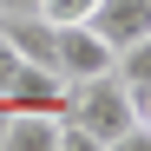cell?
Returning a JSON list of instances; mask_svg holds the SVG:
<instances>
[{"label":"cell","instance_id":"1","mask_svg":"<svg viewBox=\"0 0 151 151\" xmlns=\"http://www.w3.org/2000/svg\"><path fill=\"white\" fill-rule=\"evenodd\" d=\"M66 118H79L99 145H112L125 125H138L132 92H125L112 72H92V79H66Z\"/></svg>","mask_w":151,"mask_h":151},{"label":"cell","instance_id":"2","mask_svg":"<svg viewBox=\"0 0 151 151\" xmlns=\"http://www.w3.org/2000/svg\"><path fill=\"white\" fill-rule=\"evenodd\" d=\"M53 66L59 79H92V72H112V46L92 27H53Z\"/></svg>","mask_w":151,"mask_h":151},{"label":"cell","instance_id":"3","mask_svg":"<svg viewBox=\"0 0 151 151\" xmlns=\"http://www.w3.org/2000/svg\"><path fill=\"white\" fill-rule=\"evenodd\" d=\"M7 99V112H46V118H66V79L53 66H20L13 86L0 92Z\"/></svg>","mask_w":151,"mask_h":151},{"label":"cell","instance_id":"4","mask_svg":"<svg viewBox=\"0 0 151 151\" xmlns=\"http://www.w3.org/2000/svg\"><path fill=\"white\" fill-rule=\"evenodd\" d=\"M86 27L118 53V46H132V40H145V33H151V0H99Z\"/></svg>","mask_w":151,"mask_h":151},{"label":"cell","instance_id":"5","mask_svg":"<svg viewBox=\"0 0 151 151\" xmlns=\"http://www.w3.org/2000/svg\"><path fill=\"white\" fill-rule=\"evenodd\" d=\"M0 33L13 40V53L27 59V66H53V27H46L40 13H0Z\"/></svg>","mask_w":151,"mask_h":151},{"label":"cell","instance_id":"6","mask_svg":"<svg viewBox=\"0 0 151 151\" xmlns=\"http://www.w3.org/2000/svg\"><path fill=\"white\" fill-rule=\"evenodd\" d=\"M0 151H59V118H46V112H7Z\"/></svg>","mask_w":151,"mask_h":151},{"label":"cell","instance_id":"7","mask_svg":"<svg viewBox=\"0 0 151 151\" xmlns=\"http://www.w3.org/2000/svg\"><path fill=\"white\" fill-rule=\"evenodd\" d=\"M112 79H118L125 92H145V86H151V33L112 53Z\"/></svg>","mask_w":151,"mask_h":151},{"label":"cell","instance_id":"8","mask_svg":"<svg viewBox=\"0 0 151 151\" xmlns=\"http://www.w3.org/2000/svg\"><path fill=\"white\" fill-rule=\"evenodd\" d=\"M99 0H33V13L46 20V27H86Z\"/></svg>","mask_w":151,"mask_h":151},{"label":"cell","instance_id":"9","mask_svg":"<svg viewBox=\"0 0 151 151\" xmlns=\"http://www.w3.org/2000/svg\"><path fill=\"white\" fill-rule=\"evenodd\" d=\"M59 151H105V145H99L79 118H59Z\"/></svg>","mask_w":151,"mask_h":151},{"label":"cell","instance_id":"10","mask_svg":"<svg viewBox=\"0 0 151 151\" xmlns=\"http://www.w3.org/2000/svg\"><path fill=\"white\" fill-rule=\"evenodd\" d=\"M105 151H151V125H125V132H118Z\"/></svg>","mask_w":151,"mask_h":151},{"label":"cell","instance_id":"11","mask_svg":"<svg viewBox=\"0 0 151 151\" xmlns=\"http://www.w3.org/2000/svg\"><path fill=\"white\" fill-rule=\"evenodd\" d=\"M20 66H27V59H20V53H13V40L0 33V92L13 86V72H20Z\"/></svg>","mask_w":151,"mask_h":151},{"label":"cell","instance_id":"12","mask_svg":"<svg viewBox=\"0 0 151 151\" xmlns=\"http://www.w3.org/2000/svg\"><path fill=\"white\" fill-rule=\"evenodd\" d=\"M132 112H138V125H151V86H145V92H132Z\"/></svg>","mask_w":151,"mask_h":151},{"label":"cell","instance_id":"13","mask_svg":"<svg viewBox=\"0 0 151 151\" xmlns=\"http://www.w3.org/2000/svg\"><path fill=\"white\" fill-rule=\"evenodd\" d=\"M0 13H33V0H0Z\"/></svg>","mask_w":151,"mask_h":151}]
</instances>
